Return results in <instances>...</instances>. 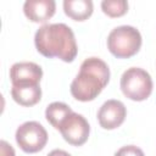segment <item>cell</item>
Masks as SVG:
<instances>
[{
  "mask_svg": "<svg viewBox=\"0 0 156 156\" xmlns=\"http://www.w3.org/2000/svg\"><path fill=\"white\" fill-rule=\"evenodd\" d=\"M115 156H145V155L140 147L135 145H126L122 146L119 150H117Z\"/></svg>",
  "mask_w": 156,
  "mask_h": 156,
  "instance_id": "obj_14",
  "label": "cell"
},
{
  "mask_svg": "<svg viewBox=\"0 0 156 156\" xmlns=\"http://www.w3.org/2000/svg\"><path fill=\"white\" fill-rule=\"evenodd\" d=\"M94 6L91 0H65L63 11L74 21H85L93 13Z\"/></svg>",
  "mask_w": 156,
  "mask_h": 156,
  "instance_id": "obj_11",
  "label": "cell"
},
{
  "mask_svg": "<svg viewBox=\"0 0 156 156\" xmlns=\"http://www.w3.org/2000/svg\"><path fill=\"white\" fill-rule=\"evenodd\" d=\"M12 99L22 106H33L41 99V89L39 84L33 85H18L11 89Z\"/></svg>",
  "mask_w": 156,
  "mask_h": 156,
  "instance_id": "obj_10",
  "label": "cell"
},
{
  "mask_svg": "<svg viewBox=\"0 0 156 156\" xmlns=\"http://www.w3.org/2000/svg\"><path fill=\"white\" fill-rule=\"evenodd\" d=\"M58 130L68 144L80 146L89 138L90 126L84 116L72 111L62 121Z\"/></svg>",
  "mask_w": 156,
  "mask_h": 156,
  "instance_id": "obj_6",
  "label": "cell"
},
{
  "mask_svg": "<svg viewBox=\"0 0 156 156\" xmlns=\"http://www.w3.org/2000/svg\"><path fill=\"white\" fill-rule=\"evenodd\" d=\"M0 156H16L13 147L6 140L0 141Z\"/></svg>",
  "mask_w": 156,
  "mask_h": 156,
  "instance_id": "obj_15",
  "label": "cell"
},
{
  "mask_svg": "<svg viewBox=\"0 0 156 156\" xmlns=\"http://www.w3.org/2000/svg\"><path fill=\"white\" fill-rule=\"evenodd\" d=\"M43 77V69L34 62H16L10 68V79L12 87L39 84Z\"/></svg>",
  "mask_w": 156,
  "mask_h": 156,
  "instance_id": "obj_8",
  "label": "cell"
},
{
  "mask_svg": "<svg viewBox=\"0 0 156 156\" xmlns=\"http://www.w3.org/2000/svg\"><path fill=\"white\" fill-rule=\"evenodd\" d=\"M141 46V34L132 26H119L113 28L107 37V49L118 58L134 56Z\"/></svg>",
  "mask_w": 156,
  "mask_h": 156,
  "instance_id": "obj_3",
  "label": "cell"
},
{
  "mask_svg": "<svg viewBox=\"0 0 156 156\" xmlns=\"http://www.w3.org/2000/svg\"><path fill=\"white\" fill-rule=\"evenodd\" d=\"M37 50L45 57H58L72 62L78 52L73 30L65 23L43 24L34 35Z\"/></svg>",
  "mask_w": 156,
  "mask_h": 156,
  "instance_id": "obj_1",
  "label": "cell"
},
{
  "mask_svg": "<svg viewBox=\"0 0 156 156\" xmlns=\"http://www.w3.org/2000/svg\"><path fill=\"white\" fill-rule=\"evenodd\" d=\"M46 156H71L67 151H65V150H61V149H55V150H52V151H50Z\"/></svg>",
  "mask_w": 156,
  "mask_h": 156,
  "instance_id": "obj_16",
  "label": "cell"
},
{
  "mask_svg": "<svg viewBox=\"0 0 156 156\" xmlns=\"http://www.w3.org/2000/svg\"><path fill=\"white\" fill-rule=\"evenodd\" d=\"M56 10L54 0H27L23 4V12L26 17L35 23H44L50 20Z\"/></svg>",
  "mask_w": 156,
  "mask_h": 156,
  "instance_id": "obj_9",
  "label": "cell"
},
{
  "mask_svg": "<svg viewBox=\"0 0 156 156\" xmlns=\"http://www.w3.org/2000/svg\"><path fill=\"white\" fill-rule=\"evenodd\" d=\"M101 9L110 17H121L128 11V2L126 0H104Z\"/></svg>",
  "mask_w": 156,
  "mask_h": 156,
  "instance_id": "obj_13",
  "label": "cell"
},
{
  "mask_svg": "<svg viewBox=\"0 0 156 156\" xmlns=\"http://www.w3.org/2000/svg\"><path fill=\"white\" fill-rule=\"evenodd\" d=\"M121 90L133 101L146 100L152 91L151 76L140 67H130L121 77Z\"/></svg>",
  "mask_w": 156,
  "mask_h": 156,
  "instance_id": "obj_4",
  "label": "cell"
},
{
  "mask_svg": "<svg viewBox=\"0 0 156 156\" xmlns=\"http://www.w3.org/2000/svg\"><path fill=\"white\" fill-rule=\"evenodd\" d=\"M71 112H72V110H71V107L68 105H66L65 102L55 101V102H51L50 105H48V107L45 110V117H46L48 122L54 128L58 129L60 124L62 123V121Z\"/></svg>",
  "mask_w": 156,
  "mask_h": 156,
  "instance_id": "obj_12",
  "label": "cell"
},
{
  "mask_svg": "<svg viewBox=\"0 0 156 156\" xmlns=\"http://www.w3.org/2000/svg\"><path fill=\"white\" fill-rule=\"evenodd\" d=\"M110 80V68L105 61L99 57L85 58L79 73L72 80L69 90L74 99L79 101L94 100Z\"/></svg>",
  "mask_w": 156,
  "mask_h": 156,
  "instance_id": "obj_2",
  "label": "cell"
},
{
  "mask_svg": "<svg viewBox=\"0 0 156 156\" xmlns=\"http://www.w3.org/2000/svg\"><path fill=\"white\" fill-rule=\"evenodd\" d=\"M16 143L27 154H34L44 149L48 143L46 129L37 121L22 123L16 130Z\"/></svg>",
  "mask_w": 156,
  "mask_h": 156,
  "instance_id": "obj_5",
  "label": "cell"
},
{
  "mask_svg": "<svg viewBox=\"0 0 156 156\" xmlns=\"http://www.w3.org/2000/svg\"><path fill=\"white\" fill-rule=\"evenodd\" d=\"M127 108L124 104L119 100H107L105 101L98 111V121L99 124L104 129H116L118 128L126 119Z\"/></svg>",
  "mask_w": 156,
  "mask_h": 156,
  "instance_id": "obj_7",
  "label": "cell"
}]
</instances>
